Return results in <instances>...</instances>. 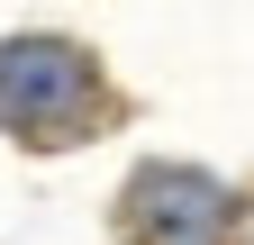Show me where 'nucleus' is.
Masks as SVG:
<instances>
[{"instance_id": "nucleus-1", "label": "nucleus", "mask_w": 254, "mask_h": 245, "mask_svg": "<svg viewBox=\"0 0 254 245\" xmlns=\"http://www.w3.org/2000/svg\"><path fill=\"white\" fill-rule=\"evenodd\" d=\"M109 118V91L82 46L64 37H9L0 46V127L27 145H73Z\"/></svg>"}, {"instance_id": "nucleus-2", "label": "nucleus", "mask_w": 254, "mask_h": 245, "mask_svg": "<svg viewBox=\"0 0 254 245\" xmlns=\"http://www.w3.org/2000/svg\"><path fill=\"white\" fill-rule=\"evenodd\" d=\"M227 227H236V200L190 164H154L127 191V236L136 245H227Z\"/></svg>"}]
</instances>
